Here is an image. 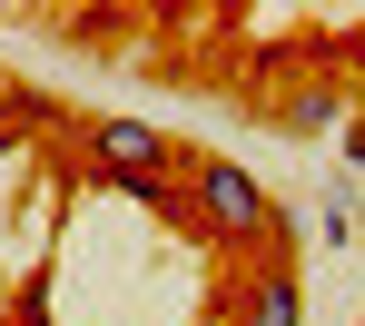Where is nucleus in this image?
<instances>
[{"label":"nucleus","mask_w":365,"mask_h":326,"mask_svg":"<svg viewBox=\"0 0 365 326\" xmlns=\"http://www.w3.org/2000/svg\"><path fill=\"white\" fill-rule=\"evenodd\" d=\"M336 148H346V158L365 168V119H346V129H336Z\"/></svg>","instance_id":"39448f33"},{"label":"nucleus","mask_w":365,"mask_h":326,"mask_svg":"<svg viewBox=\"0 0 365 326\" xmlns=\"http://www.w3.org/2000/svg\"><path fill=\"white\" fill-rule=\"evenodd\" d=\"M197 218H207V238H227V248H267V238H277V198L257 188L237 158H207V168H197Z\"/></svg>","instance_id":"f257e3e1"},{"label":"nucleus","mask_w":365,"mask_h":326,"mask_svg":"<svg viewBox=\"0 0 365 326\" xmlns=\"http://www.w3.org/2000/svg\"><path fill=\"white\" fill-rule=\"evenodd\" d=\"M336 109H346V89H297V99H287L277 119H287V129H346Z\"/></svg>","instance_id":"20e7f679"},{"label":"nucleus","mask_w":365,"mask_h":326,"mask_svg":"<svg viewBox=\"0 0 365 326\" xmlns=\"http://www.w3.org/2000/svg\"><path fill=\"white\" fill-rule=\"evenodd\" d=\"M99 168H119V178H158V168H168V138L148 129V119H99Z\"/></svg>","instance_id":"f03ea898"},{"label":"nucleus","mask_w":365,"mask_h":326,"mask_svg":"<svg viewBox=\"0 0 365 326\" xmlns=\"http://www.w3.org/2000/svg\"><path fill=\"white\" fill-rule=\"evenodd\" d=\"M247 326H306V297H297L287 267H267V277L247 287Z\"/></svg>","instance_id":"7ed1b4c3"}]
</instances>
